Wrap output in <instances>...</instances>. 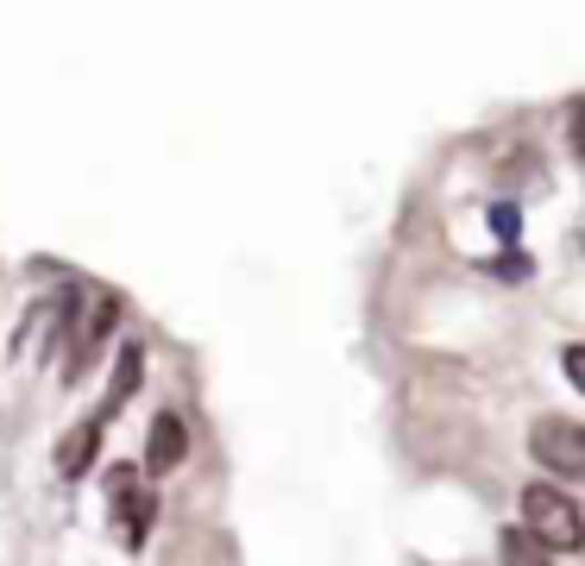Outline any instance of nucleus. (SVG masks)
Segmentation results:
<instances>
[{
	"instance_id": "1",
	"label": "nucleus",
	"mask_w": 585,
	"mask_h": 566,
	"mask_svg": "<svg viewBox=\"0 0 585 566\" xmlns=\"http://www.w3.org/2000/svg\"><path fill=\"white\" fill-rule=\"evenodd\" d=\"M523 528L547 547V554H554V547L579 554L585 547V510L573 504L566 491H554V485H528L523 491Z\"/></svg>"
},
{
	"instance_id": "2",
	"label": "nucleus",
	"mask_w": 585,
	"mask_h": 566,
	"mask_svg": "<svg viewBox=\"0 0 585 566\" xmlns=\"http://www.w3.org/2000/svg\"><path fill=\"white\" fill-rule=\"evenodd\" d=\"M528 453H535L547 472H561V478H585V429H579V422L542 415L535 434H528Z\"/></svg>"
},
{
	"instance_id": "3",
	"label": "nucleus",
	"mask_w": 585,
	"mask_h": 566,
	"mask_svg": "<svg viewBox=\"0 0 585 566\" xmlns=\"http://www.w3.org/2000/svg\"><path fill=\"white\" fill-rule=\"evenodd\" d=\"M183 453H189V429L176 422L171 410L152 415V441H145V472L152 478H171L176 466H183Z\"/></svg>"
},
{
	"instance_id": "4",
	"label": "nucleus",
	"mask_w": 585,
	"mask_h": 566,
	"mask_svg": "<svg viewBox=\"0 0 585 566\" xmlns=\"http://www.w3.org/2000/svg\"><path fill=\"white\" fill-rule=\"evenodd\" d=\"M101 429H107V422L89 415V422H76V429L58 441V472L63 478H82V472H89V460H95V447H101Z\"/></svg>"
},
{
	"instance_id": "5",
	"label": "nucleus",
	"mask_w": 585,
	"mask_h": 566,
	"mask_svg": "<svg viewBox=\"0 0 585 566\" xmlns=\"http://www.w3.org/2000/svg\"><path fill=\"white\" fill-rule=\"evenodd\" d=\"M114 321H120V296H114V290H101L95 315L82 321V340H76V352H70V378H76V371L89 366V359H95V347L107 340V333H114Z\"/></svg>"
},
{
	"instance_id": "6",
	"label": "nucleus",
	"mask_w": 585,
	"mask_h": 566,
	"mask_svg": "<svg viewBox=\"0 0 585 566\" xmlns=\"http://www.w3.org/2000/svg\"><path fill=\"white\" fill-rule=\"evenodd\" d=\"M152 516H157V491H152V485L138 491L133 504L114 510V528H120V542H126V554H138V547H145V535H152Z\"/></svg>"
},
{
	"instance_id": "7",
	"label": "nucleus",
	"mask_w": 585,
	"mask_h": 566,
	"mask_svg": "<svg viewBox=\"0 0 585 566\" xmlns=\"http://www.w3.org/2000/svg\"><path fill=\"white\" fill-rule=\"evenodd\" d=\"M138 378H145V352L138 347H120V366H114V384H107V397H101V422L120 410V403H133V391H138Z\"/></svg>"
},
{
	"instance_id": "8",
	"label": "nucleus",
	"mask_w": 585,
	"mask_h": 566,
	"mask_svg": "<svg viewBox=\"0 0 585 566\" xmlns=\"http://www.w3.org/2000/svg\"><path fill=\"white\" fill-rule=\"evenodd\" d=\"M497 554H504V566H547V547L528 535L523 523L504 528V542H497Z\"/></svg>"
},
{
	"instance_id": "9",
	"label": "nucleus",
	"mask_w": 585,
	"mask_h": 566,
	"mask_svg": "<svg viewBox=\"0 0 585 566\" xmlns=\"http://www.w3.org/2000/svg\"><path fill=\"white\" fill-rule=\"evenodd\" d=\"M491 227H497L504 246H516V239H523V215H516V202H497V208H491Z\"/></svg>"
},
{
	"instance_id": "10",
	"label": "nucleus",
	"mask_w": 585,
	"mask_h": 566,
	"mask_svg": "<svg viewBox=\"0 0 585 566\" xmlns=\"http://www.w3.org/2000/svg\"><path fill=\"white\" fill-rule=\"evenodd\" d=\"M566 133H573V152H579V164H585V101L566 107Z\"/></svg>"
},
{
	"instance_id": "11",
	"label": "nucleus",
	"mask_w": 585,
	"mask_h": 566,
	"mask_svg": "<svg viewBox=\"0 0 585 566\" xmlns=\"http://www.w3.org/2000/svg\"><path fill=\"white\" fill-rule=\"evenodd\" d=\"M561 366H566V378L585 391V347H561Z\"/></svg>"
},
{
	"instance_id": "12",
	"label": "nucleus",
	"mask_w": 585,
	"mask_h": 566,
	"mask_svg": "<svg viewBox=\"0 0 585 566\" xmlns=\"http://www.w3.org/2000/svg\"><path fill=\"white\" fill-rule=\"evenodd\" d=\"M491 271H497V277H528L535 265H528V253H523V258L510 253V258H491Z\"/></svg>"
}]
</instances>
